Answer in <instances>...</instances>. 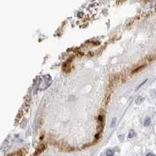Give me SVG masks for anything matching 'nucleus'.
<instances>
[{"label":"nucleus","mask_w":156,"mask_h":156,"mask_svg":"<svg viewBox=\"0 0 156 156\" xmlns=\"http://www.w3.org/2000/svg\"><path fill=\"white\" fill-rule=\"evenodd\" d=\"M146 81H147V79H146L145 80H144V81H143V82H142V83H141V84H140V85L137 87V88H140V87H141V86H142L144 84H145V83H146Z\"/></svg>","instance_id":"nucleus-5"},{"label":"nucleus","mask_w":156,"mask_h":156,"mask_svg":"<svg viewBox=\"0 0 156 156\" xmlns=\"http://www.w3.org/2000/svg\"><path fill=\"white\" fill-rule=\"evenodd\" d=\"M116 118L114 117V118L112 119V122H111V127H114L115 125H116Z\"/></svg>","instance_id":"nucleus-4"},{"label":"nucleus","mask_w":156,"mask_h":156,"mask_svg":"<svg viewBox=\"0 0 156 156\" xmlns=\"http://www.w3.org/2000/svg\"><path fill=\"white\" fill-rule=\"evenodd\" d=\"M115 154V151L113 149H108L106 151V156H113Z\"/></svg>","instance_id":"nucleus-1"},{"label":"nucleus","mask_w":156,"mask_h":156,"mask_svg":"<svg viewBox=\"0 0 156 156\" xmlns=\"http://www.w3.org/2000/svg\"><path fill=\"white\" fill-rule=\"evenodd\" d=\"M146 156H155V154H153V153H147Z\"/></svg>","instance_id":"nucleus-7"},{"label":"nucleus","mask_w":156,"mask_h":156,"mask_svg":"<svg viewBox=\"0 0 156 156\" xmlns=\"http://www.w3.org/2000/svg\"><path fill=\"white\" fill-rule=\"evenodd\" d=\"M150 123H151V119H150V117H146V119H144V126H149L150 125Z\"/></svg>","instance_id":"nucleus-3"},{"label":"nucleus","mask_w":156,"mask_h":156,"mask_svg":"<svg viewBox=\"0 0 156 156\" xmlns=\"http://www.w3.org/2000/svg\"><path fill=\"white\" fill-rule=\"evenodd\" d=\"M135 136H136V133H135V131H134L133 130H130L129 134H128V137H129V138H133V137H134Z\"/></svg>","instance_id":"nucleus-2"},{"label":"nucleus","mask_w":156,"mask_h":156,"mask_svg":"<svg viewBox=\"0 0 156 156\" xmlns=\"http://www.w3.org/2000/svg\"><path fill=\"white\" fill-rule=\"evenodd\" d=\"M143 67H144V66H140V67L137 68L135 70H133V73H134V72H136V71H137V70H140V69H141V68H143Z\"/></svg>","instance_id":"nucleus-6"}]
</instances>
